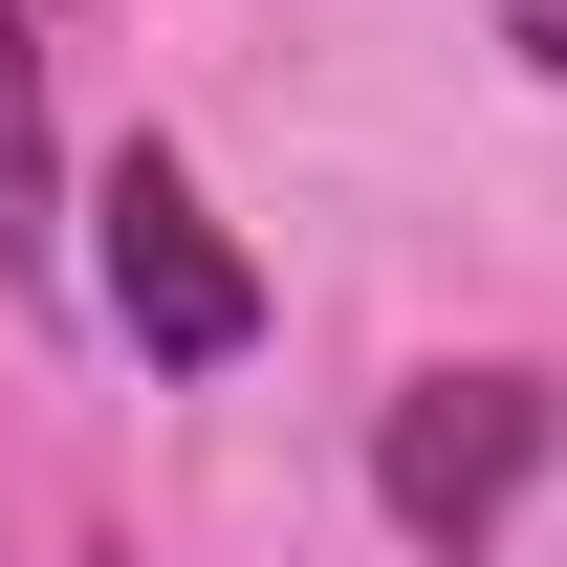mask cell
<instances>
[{
  "instance_id": "1",
  "label": "cell",
  "mask_w": 567,
  "mask_h": 567,
  "mask_svg": "<svg viewBox=\"0 0 567 567\" xmlns=\"http://www.w3.org/2000/svg\"><path fill=\"white\" fill-rule=\"evenodd\" d=\"M87 218H110V306H132L153 371H240V350H262V262L197 218V175H175L153 132L110 153V197H87Z\"/></svg>"
},
{
  "instance_id": "2",
  "label": "cell",
  "mask_w": 567,
  "mask_h": 567,
  "mask_svg": "<svg viewBox=\"0 0 567 567\" xmlns=\"http://www.w3.org/2000/svg\"><path fill=\"white\" fill-rule=\"evenodd\" d=\"M524 458H546V393H524V371H415L393 436H371V502H393L415 546H481L502 502H524Z\"/></svg>"
},
{
  "instance_id": "3",
  "label": "cell",
  "mask_w": 567,
  "mask_h": 567,
  "mask_svg": "<svg viewBox=\"0 0 567 567\" xmlns=\"http://www.w3.org/2000/svg\"><path fill=\"white\" fill-rule=\"evenodd\" d=\"M0 284L44 306L66 284V153H44V44L0 22Z\"/></svg>"
},
{
  "instance_id": "4",
  "label": "cell",
  "mask_w": 567,
  "mask_h": 567,
  "mask_svg": "<svg viewBox=\"0 0 567 567\" xmlns=\"http://www.w3.org/2000/svg\"><path fill=\"white\" fill-rule=\"evenodd\" d=\"M524 44H546V66H567V0H546V22H524Z\"/></svg>"
}]
</instances>
